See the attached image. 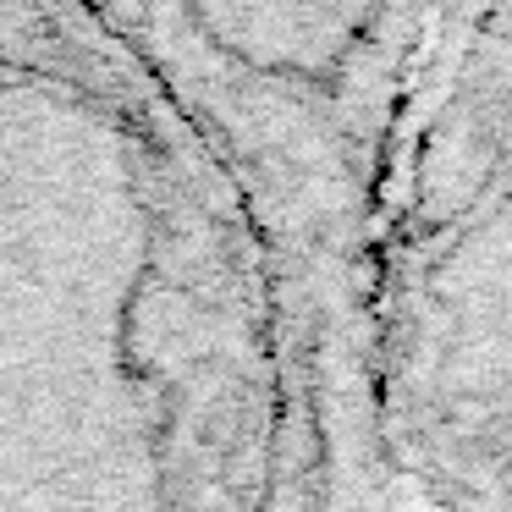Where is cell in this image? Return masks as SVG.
I'll return each mask as SVG.
<instances>
[{
	"instance_id": "6da1fadb",
	"label": "cell",
	"mask_w": 512,
	"mask_h": 512,
	"mask_svg": "<svg viewBox=\"0 0 512 512\" xmlns=\"http://www.w3.org/2000/svg\"><path fill=\"white\" fill-rule=\"evenodd\" d=\"M237 199L78 0H0V512H265Z\"/></svg>"
},
{
	"instance_id": "3957f363",
	"label": "cell",
	"mask_w": 512,
	"mask_h": 512,
	"mask_svg": "<svg viewBox=\"0 0 512 512\" xmlns=\"http://www.w3.org/2000/svg\"><path fill=\"white\" fill-rule=\"evenodd\" d=\"M391 512L512 507V0H441L369 292Z\"/></svg>"
},
{
	"instance_id": "7a4b0ae2",
	"label": "cell",
	"mask_w": 512,
	"mask_h": 512,
	"mask_svg": "<svg viewBox=\"0 0 512 512\" xmlns=\"http://www.w3.org/2000/svg\"><path fill=\"white\" fill-rule=\"evenodd\" d=\"M254 232L276 336L265 512H391L369 292L397 133L441 0H78Z\"/></svg>"
}]
</instances>
